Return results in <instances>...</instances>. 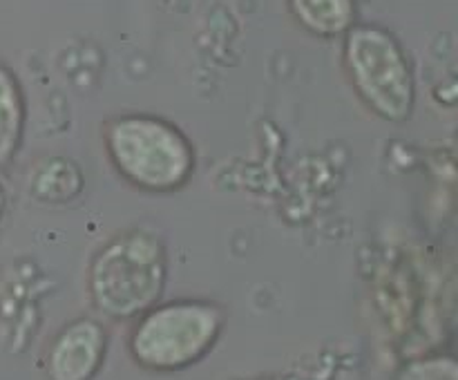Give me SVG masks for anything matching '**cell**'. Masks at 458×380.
Masks as SVG:
<instances>
[{"mask_svg": "<svg viewBox=\"0 0 458 380\" xmlns=\"http://www.w3.org/2000/svg\"><path fill=\"white\" fill-rule=\"evenodd\" d=\"M106 148L116 173L141 190H177L195 168V152L188 139L157 116L112 119L106 125Z\"/></svg>", "mask_w": 458, "mask_h": 380, "instance_id": "obj_1", "label": "cell"}, {"mask_svg": "<svg viewBox=\"0 0 458 380\" xmlns=\"http://www.w3.org/2000/svg\"><path fill=\"white\" fill-rule=\"evenodd\" d=\"M165 282V249L148 231H125L103 246L89 268V291L103 313L132 317L148 311Z\"/></svg>", "mask_w": 458, "mask_h": 380, "instance_id": "obj_2", "label": "cell"}, {"mask_svg": "<svg viewBox=\"0 0 458 380\" xmlns=\"http://www.w3.org/2000/svg\"><path fill=\"white\" fill-rule=\"evenodd\" d=\"M344 65L358 97L383 119L401 123L414 110V76L398 40L376 25L347 31Z\"/></svg>", "mask_w": 458, "mask_h": 380, "instance_id": "obj_3", "label": "cell"}, {"mask_svg": "<svg viewBox=\"0 0 458 380\" xmlns=\"http://www.w3.org/2000/svg\"><path fill=\"white\" fill-rule=\"evenodd\" d=\"M222 329V313L208 302H170L141 317L130 347L150 369H182L199 360Z\"/></svg>", "mask_w": 458, "mask_h": 380, "instance_id": "obj_4", "label": "cell"}, {"mask_svg": "<svg viewBox=\"0 0 458 380\" xmlns=\"http://www.w3.org/2000/svg\"><path fill=\"white\" fill-rule=\"evenodd\" d=\"M106 334L94 320H76L63 331L49 353L52 380H89L101 365Z\"/></svg>", "mask_w": 458, "mask_h": 380, "instance_id": "obj_5", "label": "cell"}, {"mask_svg": "<svg viewBox=\"0 0 458 380\" xmlns=\"http://www.w3.org/2000/svg\"><path fill=\"white\" fill-rule=\"evenodd\" d=\"M289 4L304 30L325 38L349 31L356 18L353 0H289Z\"/></svg>", "mask_w": 458, "mask_h": 380, "instance_id": "obj_6", "label": "cell"}, {"mask_svg": "<svg viewBox=\"0 0 458 380\" xmlns=\"http://www.w3.org/2000/svg\"><path fill=\"white\" fill-rule=\"evenodd\" d=\"M25 128V101L16 76L0 65V168L13 159Z\"/></svg>", "mask_w": 458, "mask_h": 380, "instance_id": "obj_7", "label": "cell"}, {"mask_svg": "<svg viewBox=\"0 0 458 380\" xmlns=\"http://www.w3.org/2000/svg\"><path fill=\"white\" fill-rule=\"evenodd\" d=\"M34 190L36 197L47 201H65L61 195V188L65 195L76 197L83 188V179H81V170L76 168L72 161L54 156L40 164V168L34 174Z\"/></svg>", "mask_w": 458, "mask_h": 380, "instance_id": "obj_8", "label": "cell"}, {"mask_svg": "<svg viewBox=\"0 0 458 380\" xmlns=\"http://www.w3.org/2000/svg\"><path fill=\"white\" fill-rule=\"evenodd\" d=\"M403 380H456V362L445 358L419 362L403 374Z\"/></svg>", "mask_w": 458, "mask_h": 380, "instance_id": "obj_9", "label": "cell"}, {"mask_svg": "<svg viewBox=\"0 0 458 380\" xmlns=\"http://www.w3.org/2000/svg\"><path fill=\"white\" fill-rule=\"evenodd\" d=\"M3 213H4V190L3 186H0V219H3Z\"/></svg>", "mask_w": 458, "mask_h": 380, "instance_id": "obj_10", "label": "cell"}]
</instances>
